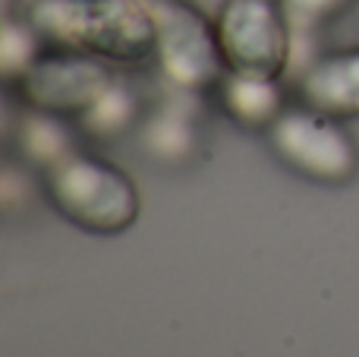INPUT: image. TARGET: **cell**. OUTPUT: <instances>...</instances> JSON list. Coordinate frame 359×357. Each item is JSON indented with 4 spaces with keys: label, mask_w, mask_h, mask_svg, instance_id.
Masks as SVG:
<instances>
[{
    "label": "cell",
    "mask_w": 359,
    "mask_h": 357,
    "mask_svg": "<svg viewBox=\"0 0 359 357\" xmlns=\"http://www.w3.org/2000/svg\"><path fill=\"white\" fill-rule=\"evenodd\" d=\"M44 190L69 221L88 231H123L139 215V193L130 177L104 158L76 149L44 168Z\"/></svg>",
    "instance_id": "2"
},
{
    "label": "cell",
    "mask_w": 359,
    "mask_h": 357,
    "mask_svg": "<svg viewBox=\"0 0 359 357\" xmlns=\"http://www.w3.org/2000/svg\"><path fill=\"white\" fill-rule=\"evenodd\" d=\"M293 38H306L337 19L350 6V0H278Z\"/></svg>",
    "instance_id": "11"
},
{
    "label": "cell",
    "mask_w": 359,
    "mask_h": 357,
    "mask_svg": "<svg viewBox=\"0 0 359 357\" xmlns=\"http://www.w3.org/2000/svg\"><path fill=\"white\" fill-rule=\"evenodd\" d=\"M297 89L312 111L328 117H359V48L312 60L299 73Z\"/></svg>",
    "instance_id": "7"
},
{
    "label": "cell",
    "mask_w": 359,
    "mask_h": 357,
    "mask_svg": "<svg viewBox=\"0 0 359 357\" xmlns=\"http://www.w3.org/2000/svg\"><path fill=\"white\" fill-rule=\"evenodd\" d=\"M221 101L243 126H271L284 111V92L278 79H262L230 70L221 79Z\"/></svg>",
    "instance_id": "8"
},
{
    "label": "cell",
    "mask_w": 359,
    "mask_h": 357,
    "mask_svg": "<svg viewBox=\"0 0 359 357\" xmlns=\"http://www.w3.org/2000/svg\"><path fill=\"white\" fill-rule=\"evenodd\" d=\"M215 29L233 73L278 79L290 67L293 35L278 0H224Z\"/></svg>",
    "instance_id": "4"
},
{
    "label": "cell",
    "mask_w": 359,
    "mask_h": 357,
    "mask_svg": "<svg viewBox=\"0 0 359 357\" xmlns=\"http://www.w3.org/2000/svg\"><path fill=\"white\" fill-rule=\"evenodd\" d=\"M41 44L44 41L25 22H19L16 16L6 19L4 35H0V70H4L6 82H19V76L41 54Z\"/></svg>",
    "instance_id": "10"
},
{
    "label": "cell",
    "mask_w": 359,
    "mask_h": 357,
    "mask_svg": "<svg viewBox=\"0 0 359 357\" xmlns=\"http://www.w3.org/2000/svg\"><path fill=\"white\" fill-rule=\"evenodd\" d=\"M145 136H149V145H155V152H161V155H180V152H186L192 143V133H189V126H186V120L174 117V114L158 117L155 124L149 126Z\"/></svg>",
    "instance_id": "13"
},
{
    "label": "cell",
    "mask_w": 359,
    "mask_h": 357,
    "mask_svg": "<svg viewBox=\"0 0 359 357\" xmlns=\"http://www.w3.org/2000/svg\"><path fill=\"white\" fill-rule=\"evenodd\" d=\"M114 86L101 57L73 48H50L19 76L22 98L48 114H86Z\"/></svg>",
    "instance_id": "6"
},
{
    "label": "cell",
    "mask_w": 359,
    "mask_h": 357,
    "mask_svg": "<svg viewBox=\"0 0 359 357\" xmlns=\"http://www.w3.org/2000/svg\"><path fill=\"white\" fill-rule=\"evenodd\" d=\"M155 19V54L174 86L198 92L224 79L217 29L186 0H145Z\"/></svg>",
    "instance_id": "3"
},
{
    "label": "cell",
    "mask_w": 359,
    "mask_h": 357,
    "mask_svg": "<svg viewBox=\"0 0 359 357\" xmlns=\"http://www.w3.org/2000/svg\"><path fill=\"white\" fill-rule=\"evenodd\" d=\"M10 16L50 48L139 63L155 54V19L145 0H13Z\"/></svg>",
    "instance_id": "1"
},
{
    "label": "cell",
    "mask_w": 359,
    "mask_h": 357,
    "mask_svg": "<svg viewBox=\"0 0 359 357\" xmlns=\"http://www.w3.org/2000/svg\"><path fill=\"white\" fill-rule=\"evenodd\" d=\"M130 117H133V95L126 92L123 86H117V82H114V86L107 89V92L101 95L86 114H82L86 126L92 133H98V136L120 133L126 124H130Z\"/></svg>",
    "instance_id": "12"
},
{
    "label": "cell",
    "mask_w": 359,
    "mask_h": 357,
    "mask_svg": "<svg viewBox=\"0 0 359 357\" xmlns=\"http://www.w3.org/2000/svg\"><path fill=\"white\" fill-rule=\"evenodd\" d=\"M22 149L29 152L41 168H48L57 158L73 152V136H69V130L57 120V114L38 111L22 124Z\"/></svg>",
    "instance_id": "9"
},
{
    "label": "cell",
    "mask_w": 359,
    "mask_h": 357,
    "mask_svg": "<svg viewBox=\"0 0 359 357\" xmlns=\"http://www.w3.org/2000/svg\"><path fill=\"white\" fill-rule=\"evenodd\" d=\"M271 145L290 168L322 183H344L356 174V143L337 117L312 108H290L268 126Z\"/></svg>",
    "instance_id": "5"
}]
</instances>
